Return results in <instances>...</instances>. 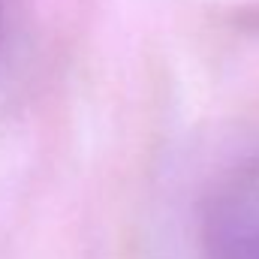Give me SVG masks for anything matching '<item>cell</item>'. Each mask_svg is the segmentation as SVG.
<instances>
[{
	"label": "cell",
	"instance_id": "cell-1",
	"mask_svg": "<svg viewBox=\"0 0 259 259\" xmlns=\"http://www.w3.org/2000/svg\"><path fill=\"white\" fill-rule=\"evenodd\" d=\"M202 256L259 259V157L229 169L202 205Z\"/></svg>",
	"mask_w": 259,
	"mask_h": 259
}]
</instances>
